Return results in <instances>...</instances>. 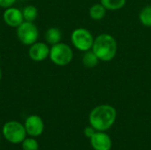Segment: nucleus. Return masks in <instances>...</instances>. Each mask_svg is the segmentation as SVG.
Listing matches in <instances>:
<instances>
[{
  "mask_svg": "<svg viewBox=\"0 0 151 150\" xmlns=\"http://www.w3.org/2000/svg\"><path fill=\"white\" fill-rule=\"evenodd\" d=\"M117 119V110L110 104H100L92 109L88 116L89 125L96 131L106 132Z\"/></svg>",
  "mask_w": 151,
  "mask_h": 150,
  "instance_id": "1",
  "label": "nucleus"
},
{
  "mask_svg": "<svg viewBox=\"0 0 151 150\" xmlns=\"http://www.w3.org/2000/svg\"><path fill=\"white\" fill-rule=\"evenodd\" d=\"M92 51L103 62H110L115 58L118 52V43L114 36L110 34H100L95 40Z\"/></svg>",
  "mask_w": 151,
  "mask_h": 150,
  "instance_id": "2",
  "label": "nucleus"
},
{
  "mask_svg": "<svg viewBox=\"0 0 151 150\" xmlns=\"http://www.w3.org/2000/svg\"><path fill=\"white\" fill-rule=\"evenodd\" d=\"M49 58L58 66H65L72 62L73 51L68 44L60 42L50 47Z\"/></svg>",
  "mask_w": 151,
  "mask_h": 150,
  "instance_id": "3",
  "label": "nucleus"
},
{
  "mask_svg": "<svg viewBox=\"0 0 151 150\" xmlns=\"http://www.w3.org/2000/svg\"><path fill=\"white\" fill-rule=\"evenodd\" d=\"M2 133L6 141L12 144H19L27 138L24 125L16 120L6 122L2 127Z\"/></svg>",
  "mask_w": 151,
  "mask_h": 150,
  "instance_id": "4",
  "label": "nucleus"
},
{
  "mask_svg": "<svg viewBox=\"0 0 151 150\" xmlns=\"http://www.w3.org/2000/svg\"><path fill=\"white\" fill-rule=\"evenodd\" d=\"M95 37L92 33L85 27L75 28L71 34V42L73 47L82 52L90 50L94 43Z\"/></svg>",
  "mask_w": 151,
  "mask_h": 150,
  "instance_id": "5",
  "label": "nucleus"
},
{
  "mask_svg": "<svg viewBox=\"0 0 151 150\" xmlns=\"http://www.w3.org/2000/svg\"><path fill=\"white\" fill-rule=\"evenodd\" d=\"M18 40L26 46H30L36 42L39 37V29L34 22L23 21L16 28Z\"/></svg>",
  "mask_w": 151,
  "mask_h": 150,
  "instance_id": "6",
  "label": "nucleus"
},
{
  "mask_svg": "<svg viewBox=\"0 0 151 150\" xmlns=\"http://www.w3.org/2000/svg\"><path fill=\"white\" fill-rule=\"evenodd\" d=\"M24 126L27 135L30 137H38L43 133L44 122L40 116L34 114L26 118Z\"/></svg>",
  "mask_w": 151,
  "mask_h": 150,
  "instance_id": "7",
  "label": "nucleus"
},
{
  "mask_svg": "<svg viewBox=\"0 0 151 150\" xmlns=\"http://www.w3.org/2000/svg\"><path fill=\"white\" fill-rule=\"evenodd\" d=\"M50 50V48L47 42H36L29 46L28 57L35 62H42L49 57Z\"/></svg>",
  "mask_w": 151,
  "mask_h": 150,
  "instance_id": "8",
  "label": "nucleus"
},
{
  "mask_svg": "<svg viewBox=\"0 0 151 150\" xmlns=\"http://www.w3.org/2000/svg\"><path fill=\"white\" fill-rule=\"evenodd\" d=\"M89 140L90 145L94 150H111L112 148L111 138L105 132L96 131Z\"/></svg>",
  "mask_w": 151,
  "mask_h": 150,
  "instance_id": "9",
  "label": "nucleus"
},
{
  "mask_svg": "<svg viewBox=\"0 0 151 150\" xmlns=\"http://www.w3.org/2000/svg\"><path fill=\"white\" fill-rule=\"evenodd\" d=\"M3 20L10 27L17 28L24 20L22 11L16 7H10L4 11L3 12Z\"/></svg>",
  "mask_w": 151,
  "mask_h": 150,
  "instance_id": "10",
  "label": "nucleus"
},
{
  "mask_svg": "<svg viewBox=\"0 0 151 150\" xmlns=\"http://www.w3.org/2000/svg\"><path fill=\"white\" fill-rule=\"evenodd\" d=\"M62 40V32L58 27H51L45 32V41L49 45H55Z\"/></svg>",
  "mask_w": 151,
  "mask_h": 150,
  "instance_id": "11",
  "label": "nucleus"
},
{
  "mask_svg": "<svg viewBox=\"0 0 151 150\" xmlns=\"http://www.w3.org/2000/svg\"><path fill=\"white\" fill-rule=\"evenodd\" d=\"M106 11L107 10L105 9V7L101 4H93L90 8H89V16L93 20H101L103 19L105 15H106Z\"/></svg>",
  "mask_w": 151,
  "mask_h": 150,
  "instance_id": "12",
  "label": "nucleus"
},
{
  "mask_svg": "<svg viewBox=\"0 0 151 150\" xmlns=\"http://www.w3.org/2000/svg\"><path fill=\"white\" fill-rule=\"evenodd\" d=\"M99 61L100 60L98 59L96 55L92 51V50L84 52V55L82 57V64L85 67L94 68L98 65Z\"/></svg>",
  "mask_w": 151,
  "mask_h": 150,
  "instance_id": "13",
  "label": "nucleus"
},
{
  "mask_svg": "<svg viewBox=\"0 0 151 150\" xmlns=\"http://www.w3.org/2000/svg\"><path fill=\"white\" fill-rule=\"evenodd\" d=\"M22 14L25 21H29V22H34L38 16V10L35 5L28 4L25 6L22 10Z\"/></svg>",
  "mask_w": 151,
  "mask_h": 150,
  "instance_id": "14",
  "label": "nucleus"
},
{
  "mask_svg": "<svg viewBox=\"0 0 151 150\" xmlns=\"http://www.w3.org/2000/svg\"><path fill=\"white\" fill-rule=\"evenodd\" d=\"M100 3L107 11H119L126 5L127 0H100Z\"/></svg>",
  "mask_w": 151,
  "mask_h": 150,
  "instance_id": "15",
  "label": "nucleus"
},
{
  "mask_svg": "<svg viewBox=\"0 0 151 150\" xmlns=\"http://www.w3.org/2000/svg\"><path fill=\"white\" fill-rule=\"evenodd\" d=\"M139 20L142 25L151 27V4L144 6L139 13Z\"/></svg>",
  "mask_w": 151,
  "mask_h": 150,
  "instance_id": "16",
  "label": "nucleus"
},
{
  "mask_svg": "<svg viewBox=\"0 0 151 150\" xmlns=\"http://www.w3.org/2000/svg\"><path fill=\"white\" fill-rule=\"evenodd\" d=\"M22 149L23 150H38L39 149V143L35 139V137H28L26 138L21 142Z\"/></svg>",
  "mask_w": 151,
  "mask_h": 150,
  "instance_id": "17",
  "label": "nucleus"
},
{
  "mask_svg": "<svg viewBox=\"0 0 151 150\" xmlns=\"http://www.w3.org/2000/svg\"><path fill=\"white\" fill-rule=\"evenodd\" d=\"M96 130L92 126L89 125L88 126H86L85 127V129H84V135H85L86 138L90 139L96 133Z\"/></svg>",
  "mask_w": 151,
  "mask_h": 150,
  "instance_id": "18",
  "label": "nucleus"
},
{
  "mask_svg": "<svg viewBox=\"0 0 151 150\" xmlns=\"http://www.w3.org/2000/svg\"><path fill=\"white\" fill-rule=\"evenodd\" d=\"M17 0H0V8L7 9L10 7H12L13 4L16 3Z\"/></svg>",
  "mask_w": 151,
  "mask_h": 150,
  "instance_id": "19",
  "label": "nucleus"
},
{
  "mask_svg": "<svg viewBox=\"0 0 151 150\" xmlns=\"http://www.w3.org/2000/svg\"><path fill=\"white\" fill-rule=\"evenodd\" d=\"M2 77H3V72H2V69L0 67V80H2Z\"/></svg>",
  "mask_w": 151,
  "mask_h": 150,
  "instance_id": "20",
  "label": "nucleus"
},
{
  "mask_svg": "<svg viewBox=\"0 0 151 150\" xmlns=\"http://www.w3.org/2000/svg\"><path fill=\"white\" fill-rule=\"evenodd\" d=\"M19 1H27V0H19Z\"/></svg>",
  "mask_w": 151,
  "mask_h": 150,
  "instance_id": "21",
  "label": "nucleus"
},
{
  "mask_svg": "<svg viewBox=\"0 0 151 150\" xmlns=\"http://www.w3.org/2000/svg\"><path fill=\"white\" fill-rule=\"evenodd\" d=\"M0 142H1V134H0Z\"/></svg>",
  "mask_w": 151,
  "mask_h": 150,
  "instance_id": "22",
  "label": "nucleus"
},
{
  "mask_svg": "<svg viewBox=\"0 0 151 150\" xmlns=\"http://www.w3.org/2000/svg\"><path fill=\"white\" fill-rule=\"evenodd\" d=\"M0 16H1V12H0Z\"/></svg>",
  "mask_w": 151,
  "mask_h": 150,
  "instance_id": "23",
  "label": "nucleus"
}]
</instances>
